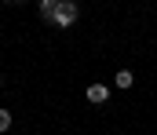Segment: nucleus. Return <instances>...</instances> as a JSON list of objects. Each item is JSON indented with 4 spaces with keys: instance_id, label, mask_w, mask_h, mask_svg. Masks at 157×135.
<instances>
[{
    "instance_id": "nucleus-5",
    "label": "nucleus",
    "mask_w": 157,
    "mask_h": 135,
    "mask_svg": "<svg viewBox=\"0 0 157 135\" xmlns=\"http://www.w3.org/2000/svg\"><path fill=\"white\" fill-rule=\"evenodd\" d=\"M11 121H15V117H11V110H4V106H0V135L11 128Z\"/></svg>"
},
{
    "instance_id": "nucleus-4",
    "label": "nucleus",
    "mask_w": 157,
    "mask_h": 135,
    "mask_svg": "<svg viewBox=\"0 0 157 135\" xmlns=\"http://www.w3.org/2000/svg\"><path fill=\"white\" fill-rule=\"evenodd\" d=\"M55 4H59V0H37V11H40V18H44V22L51 18V11H55Z\"/></svg>"
},
{
    "instance_id": "nucleus-1",
    "label": "nucleus",
    "mask_w": 157,
    "mask_h": 135,
    "mask_svg": "<svg viewBox=\"0 0 157 135\" xmlns=\"http://www.w3.org/2000/svg\"><path fill=\"white\" fill-rule=\"evenodd\" d=\"M77 18H80V4H77V0H59L55 11H51V18H48V26H55V29H70Z\"/></svg>"
},
{
    "instance_id": "nucleus-3",
    "label": "nucleus",
    "mask_w": 157,
    "mask_h": 135,
    "mask_svg": "<svg viewBox=\"0 0 157 135\" xmlns=\"http://www.w3.org/2000/svg\"><path fill=\"white\" fill-rule=\"evenodd\" d=\"M132 84H135V73H132V69H117V73H113V88L117 91H128Z\"/></svg>"
},
{
    "instance_id": "nucleus-2",
    "label": "nucleus",
    "mask_w": 157,
    "mask_h": 135,
    "mask_svg": "<svg viewBox=\"0 0 157 135\" xmlns=\"http://www.w3.org/2000/svg\"><path fill=\"white\" fill-rule=\"evenodd\" d=\"M110 84H88V88H84V95H88V102H91V106H102V102H110Z\"/></svg>"
},
{
    "instance_id": "nucleus-6",
    "label": "nucleus",
    "mask_w": 157,
    "mask_h": 135,
    "mask_svg": "<svg viewBox=\"0 0 157 135\" xmlns=\"http://www.w3.org/2000/svg\"><path fill=\"white\" fill-rule=\"evenodd\" d=\"M4 4H22V0H4Z\"/></svg>"
}]
</instances>
